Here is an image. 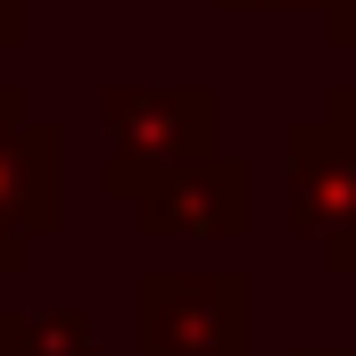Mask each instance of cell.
<instances>
[{
  "label": "cell",
  "mask_w": 356,
  "mask_h": 356,
  "mask_svg": "<svg viewBox=\"0 0 356 356\" xmlns=\"http://www.w3.org/2000/svg\"><path fill=\"white\" fill-rule=\"evenodd\" d=\"M99 133H108V199H141L149 182L216 149V83H108L99 91Z\"/></svg>",
  "instance_id": "1"
},
{
  "label": "cell",
  "mask_w": 356,
  "mask_h": 356,
  "mask_svg": "<svg viewBox=\"0 0 356 356\" xmlns=\"http://www.w3.org/2000/svg\"><path fill=\"white\" fill-rule=\"evenodd\" d=\"M257 282L232 266H149L133 282V356H249Z\"/></svg>",
  "instance_id": "2"
},
{
  "label": "cell",
  "mask_w": 356,
  "mask_h": 356,
  "mask_svg": "<svg viewBox=\"0 0 356 356\" xmlns=\"http://www.w3.org/2000/svg\"><path fill=\"white\" fill-rule=\"evenodd\" d=\"M67 232V133L33 108V91L0 83V282L33 266L42 241Z\"/></svg>",
  "instance_id": "3"
},
{
  "label": "cell",
  "mask_w": 356,
  "mask_h": 356,
  "mask_svg": "<svg viewBox=\"0 0 356 356\" xmlns=\"http://www.w3.org/2000/svg\"><path fill=\"white\" fill-rule=\"evenodd\" d=\"M282 199L290 232L323 249L332 273H356V141H340L323 116H298L282 133Z\"/></svg>",
  "instance_id": "4"
},
{
  "label": "cell",
  "mask_w": 356,
  "mask_h": 356,
  "mask_svg": "<svg viewBox=\"0 0 356 356\" xmlns=\"http://www.w3.org/2000/svg\"><path fill=\"white\" fill-rule=\"evenodd\" d=\"M249 207H257L249 166L224 158V149H207V158L175 166L166 182H149L133 199V224H141V241H241Z\"/></svg>",
  "instance_id": "5"
},
{
  "label": "cell",
  "mask_w": 356,
  "mask_h": 356,
  "mask_svg": "<svg viewBox=\"0 0 356 356\" xmlns=\"http://www.w3.org/2000/svg\"><path fill=\"white\" fill-rule=\"evenodd\" d=\"M25 356H108L99 348V315L91 307H42V315H25Z\"/></svg>",
  "instance_id": "6"
},
{
  "label": "cell",
  "mask_w": 356,
  "mask_h": 356,
  "mask_svg": "<svg viewBox=\"0 0 356 356\" xmlns=\"http://www.w3.org/2000/svg\"><path fill=\"white\" fill-rule=\"evenodd\" d=\"M216 8H224V17H323V25H332L348 0H216Z\"/></svg>",
  "instance_id": "7"
},
{
  "label": "cell",
  "mask_w": 356,
  "mask_h": 356,
  "mask_svg": "<svg viewBox=\"0 0 356 356\" xmlns=\"http://www.w3.org/2000/svg\"><path fill=\"white\" fill-rule=\"evenodd\" d=\"M315 116H323V124H332L340 141H356V83H332V91H323V108H315Z\"/></svg>",
  "instance_id": "8"
},
{
  "label": "cell",
  "mask_w": 356,
  "mask_h": 356,
  "mask_svg": "<svg viewBox=\"0 0 356 356\" xmlns=\"http://www.w3.org/2000/svg\"><path fill=\"white\" fill-rule=\"evenodd\" d=\"M33 33V0H0V50H17Z\"/></svg>",
  "instance_id": "9"
},
{
  "label": "cell",
  "mask_w": 356,
  "mask_h": 356,
  "mask_svg": "<svg viewBox=\"0 0 356 356\" xmlns=\"http://www.w3.org/2000/svg\"><path fill=\"white\" fill-rule=\"evenodd\" d=\"M0 356H25V315L17 307H0Z\"/></svg>",
  "instance_id": "10"
},
{
  "label": "cell",
  "mask_w": 356,
  "mask_h": 356,
  "mask_svg": "<svg viewBox=\"0 0 356 356\" xmlns=\"http://www.w3.org/2000/svg\"><path fill=\"white\" fill-rule=\"evenodd\" d=\"M323 42H332V50H356V0L332 17V25H323Z\"/></svg>",
  "instance_id": "11"
},
{
  "label": "cell",
  "mask_w": 356,
  "mask_h": 356,
  "mask_svg": "<svg viewBox=\"0 0 356 356\" xmlns=\"http://www.w3.org/2000/svg\"><path fill=\"white\" fill-rule=\"evenodd\" d=\"M290 356H356V348H290Z\"/></svg>",
  "instance_id": "12"
}]
</instances>
